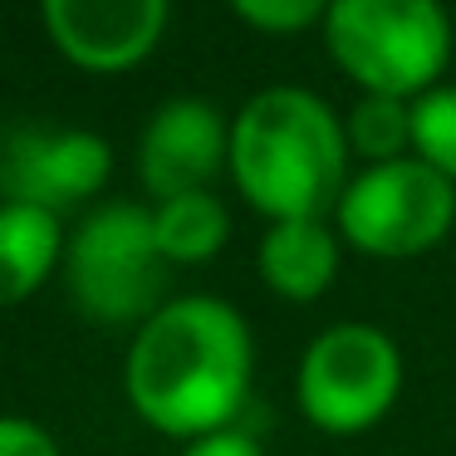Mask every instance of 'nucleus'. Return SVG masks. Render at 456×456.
I'll use <instances>...</instances> for the list:
<instances>
[{
  "label": "nucleus",
  "instance_id": "nucleus-6",
  "mask_svg": "<svg viewBox=\"0 0 456 456\" xmlns=\"http://www.w3.org/2000/svg\"><path fill=\"white\" fill-rule=\"evenodd\" d=\"M334 226L344 246L368 260H417L452 236L456 182L422 158L358 167L334 207Z\"/></svg>",
  "mask_w": 456,
  "mask_h": 456
},
{
  "label": "nucleus",
  "instance_id": "nucleus-4",
  "mask_svg": "<svg viewBox=\"0 0 456 456\" xmlns=\"http://www.w3.org/2000/svg\"><path fill=\"white\" fill-rule=\"evenodd\" d=\"M403 348L368 319H338L319 329L295 368V403L314 432L363 436L403 397Z\"/></svg>",
  "mask_w": 456,
  "mask_h": 456
},
{
  "label": "nucleus",
  "instance_id": "nucleus-15",
  "mask_svg": "<svg viewBox=\"0 0 456 456\" xmlns=\"http://www.w3.org/2000/svg\"><path fill=\"white\" fill-rule=\"evenodd\" d=\"M240 25L260 35H305L319 30L334 0H226Z\"/></svg>",
  "mask_w": 456,
  "mask_h": 456
},
{
  "label": "nucleus",
  "instance_id": "nucleus-7",
  "mask_svg": "<svg viewBox=\"0 0 456 456\" xmlns=\"http://www.w3.org/2000/svg\"><path fill=\"white\" fill-rule=\"evenodd\" d=\"M54 50L84 74H128L167 35L172 0H40Z\"/></svg>",
  "mask_w": 456,
  "mask_h": 456
},
{
  "label": "nucleus",
  "instance_id": "nucleus-2",
  "mask_svg": "<svg viewBox=\"0 0 456 456\" xmlns=\"http://www.w3.org/2000/svg\"><path fill=\"white\" fill-rule=\"evenodd\" d=\"M226 177L265 221L334 216L354 177L344 113L305 84H270L250 94L231 118Z\"/></svg>",
  "mask_w": 456,
  "mask_h": 456
},
{
  "label": "nucleus",
  "instance_id": "nucleus-1",
  "mask_svg": "<svg viewBox=\"0 0 456 456\" xmlns=\"http://www.w3.org/2000/svg\"><path fill=\"white\" fill-rule=\"evenodd\" d=\"M250 373L256 338L246 314L221 295H182L138 324L123 358V393L152 432L197 442L236 427Z\"/></svg>",
  "mask_w": 456,
  "mask_h": 456
},
{
  "label": "nucleus",
  "instance_id": "nucleus-9",
  "mask_svg": "<svg viewBox=\"0 0 456 456\" xmlns=\"http://www.w3.org/2000/svg\"><path fill=\"white\" fill-rule=\"evenodd\" d=\"M113 172V148L89 128H35L11 142L5 158V201H30L45 211H64L99 197Z\"/></svg>",
  "mask_w": 456,
  "mask_h": 456
},
{
  "label": "nucleus",
  "instance_id": "nucleus-13",
  "mask_svg": "<svg viewBox=\"0 0 456 456\" xmlns=\"http://www.w3.org/2000/svg\"><path fill=\"white\" fill-rule=\"evenodd\" d=\"M344 138L354 162H397L412 158V99L393 94H358L344 113Z\"/></svg>",
  "mask_w": 456,
  "mask_h": 456
},
{
  "label": "nucleus",
  "instance_id": "nucleus-5",
  "mask_svg": "<svg viewBox=\"0 0 456 456\" xmlns=\"http://www.w3.org/2000/svg\"><path fill=\"white\" fill-rule=\"evenodd\" d=\"M167 256L152 231V207L138 201H103L64 246L69 295L99 324H142L152 309L167 305Z\"/></svg>",
  "mask_w": 456,
  "mask_h": 456
},
{
  "label": "nucleus",
  "instance_id": "nucleus-12",
  "mask_svg": "<svg viewBox=\"0 0 456 456\" xmlns=\"http://www.w3.org/2000/svg\"><path fill=\"white\" fill-rule=\"evenodd\" d=\"M152 231L167 265H207L231 240V211L216 191H182L152 201Z\"/></svg>",
  "mask_w": 456,
  "mask_h": 456
},
{
  "label": "nucleus",
  "instance_id": "nucleus-3",
  "mask_svg": "<svg viewBox=\"0 0 456 456\" xmlns=\"http://www.w3.org/2000/svg\"><path fill=\"white\" fill-rule=\"evenodd\" d=\"M319 30L358 94L422 99L452 64V15L442 0H334Z\"/></svg>",
  "mask_w": 456,
  "mask_h": 456
},
{
  "label": "nucleus",
  "instance_id": "nucleus-16",
  "mask_svg": "<svg viewBox=\"0 0 456 456\" xmlns=\"http://www.w3.org/2000/svg\"><path fill=\"white\" fill-rule=\"evenodd\" d=\"M0 456H60V442L30 417H0Z\"/></svg>",
  "mask_w": 456,
  "mask_h": 456
},
{
  "label": "nucleus",
  "instance_id": "nucleus-17",
  "mask_svg": "<svg viewBox=\"0 0 456 456\" xmlns=\"http://www.w3.org/2000/svg\"><path fill=\"white\" fill-rule=\"evenodd\" d=\"M182 456H265L260 442L240 427H221V432H207L197 442H182Z\"/></svg>",
  "mask_w": 456,
  "mask_h": 456
},
{
  "label": "nucleus",
  "instance_id": "nucleus-14",
  "mask_svg": "<svg viewBox=\"0 0 456 456\" xmlns=\"http://www.w3.org/2000/svg\"><path fill=\"white\" fill-rule=\"evenodd\" d=\"M412 158L456 182V84H436L412 99Z\"/></svg>",
  "mask_w": 456,
  "mask_h": 456
},
{
  "label": "nucleus",
  "instance_id": "nucleus-10",
  "mask_svg": "<svg viewBox=\"0 0 456 456\" xmlns=\"http://www.w3.org/2000/svg\"><path fill=\"white\" fill-rule=\"evenodd\" d=\"M338 265H344V236H338L334 216L265 221V236L256 246V270L275 299L314 305L338 280Z\"/></svg>",
  "mask_w": 456,
  "mask_h": 456
},
{
  "label": "nucleus",
  "instance_id": "nucleus-8",
  "mask_svg": "<svg viewBox=\"0 0 456 456\" xmlns=\"http://www.w3.org/2000/svg\"><path fill=\"white\" fill-rule=\"evenodd\" d=\"M226 167H231V118L197 94L167 99L138 138V177L152 201L182 197V191H211V182Z\"/></svg>",
  "mask_w": 456,
  "mask_h": 456
},
{
  "label": "nucleus",
  "instance_id": "nucleus-11",
  "mask_svg": "<svg viewBox=\"0 0 456 456\" xmlns=\"http://www.w3.org/2000/svg\"><path fill=\"white\" fill-rule=\"evenodd\" d=\"M64 246H69V231L60 211L0 201V309L25 305L64 265Z\"/></svg>",
  "mask_w": 456,
  "mask_h": 456
}]
</instances>
